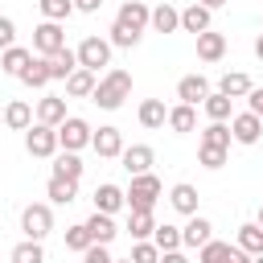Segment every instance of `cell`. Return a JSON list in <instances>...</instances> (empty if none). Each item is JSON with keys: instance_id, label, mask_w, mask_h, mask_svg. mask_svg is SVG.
I'll use <instances>...</instances> for the list:
<instances>
[{"instance_id": "obj_1", "label": "cell", "mask_w": 263, "mask_h": 263, "mask_svg": "<svg viewBox=\"0 0 263 263\" xmlns=\"http://www.w3.org/2000/svg\"><path fill=\"white\" fill-rule=\"evenodd\" d=\"M132 95V74L127 70H119V66H111L99 82H95V95H90V103H99L103 111H115V107H123V99Z\"/></svg>"}, {"instance_id": "obj_2", "label": "cell", "mask_w": 263, "mask_h": 263, "mask_svg": "<svg viewBox=\"0 0 263 263\" xmlns=\"http://www.w3.org/2000/svg\"><path fill=\"white\" fill-rule=\"evenodd\" d=\"M160 193H164V185H160V177H152V173H144V177H132V185L123 189V201H127V210H140V214H152V210H156V201H160Z\"/></svg>"}, {"instance_id": "obj_3", "label": "cell", "mask_w": 263, "mask_h": 263, "mask_svg": "<svg viewBox=\"0 0 263 263\" xmlns=\"http://www.w3.org/2000/svg\"><path fill=\"white\" fill-rule=\"evenodd\" d=\"M90 123L82 119V115H66L62 123H58V148L62 152H82L86 144H90Z\"/></svg>"}, {"instance_id": "obj_4", "label": "cell", "mask_w": 263, "mask_h": 263, "mask_svg": "<svg viewBox=\"0 0 263 263\" xmlns=\"http://www.w3.org/2000/svg\"><path fill=\"white\" fill-rule=\"evenodd\" d=\"M74 58H78L82 70L99 74L103 66H111V41H107V37H82V45L74 49Z\"/></svg>"}, {"instance_id": "obj_5", "label": "cell", "mask_w": 263, "mask_h": 263, "mask_svg": "<svg viewBox=\"0 0 263 263\" xmlns=\"http://www.w3.org/2000/svg\"><path fill=\"white\" fill-rule=\"evenodd\" d=\"M21 230H25V238L41 242V238L53 230V210H49L45 201H33V205H25V210H21Z\"/></svg>"}, {"instance_id": "obj_6", "label": "cell", "mask_w": 263, "mask_h": 263, "mask_svg": "<svg viewBox=\"0 0 263 263\" xmlns=\"http://www.w3.org/2000/svg\"><path fill=\"white\" fill-rule=\"evenodd\" d=\"M25 152L29 156H58V127H45V123H29L25 132Z\"/></svg>"}, {"instance_id": "obj_7", "label": "cell", "mask_w": 263, "mask_h": 263, "mask_svg": "<svg viewBox=\"0 0 263 263\" xmlns=\"http://www.w3.org/2000/svg\"><path fill=\"white\" fill-rule=\"evenodd\" d=\"M62 45H66V29H62L58 21H41V25L33 29V49H37V58L58 53Z\"/></svg>"}, {"instance_id": "obj_8", "label": "cell", "mask_w": 263, "mask_h": 263, "mask_svg": "<svg viewBox=\"0 0 263 263\" xmlns=\"http://www.w3.org/2000/svg\"><path fill=\"white\" fill-rule=\"evenodd\" d=\"M148 16H152V8H148L144 0H127V4L115 12V25H119V29H127V33H136V37H144Z\"/></svg>"}, {"instance_id": "obj_9", "label": "cell", "mask_w": 263, "mask_h": 263, "mask_svg": "<svg viewBox=\"0 0 263 263\" xmlns=\"http://www.w3.org/2000/svg\"><path fill=\"white\" fill-rule=\"evenodd\" d=\"M230 140L234 144H259L263 140V119L259 115H251V111H242V115H230Z\"/></svg>"}, {"instance_id": "obj_10", "label": "cell", "mask_w": 263, "mask_h": 263, "mask_svg": "<svg viewBox=\"0 0 263 263\" xmlns=\"http://www.w3.org/2000/svg\"><path fill=\"white\" fill-rule=\"evenodd\" d=\"M90 148H95L99 160H119V152H123V132L107 123V127H99V132L90 136Z\"/></svg>"}, {"instance_id": "obj_11", "label": "cell", "mask_w": 263, "mask_h": 263, "mask_svg": "<svg viewBox=\"0 0 263 263\" xmlns=\"http://www.w3.org/2000/svg\"><path fill=\"white\" fill-rule=\"evenodd\" d=\"M152 160H156V152H152L148 144H132V148L119 152V164L127 168V177H144V173H152Z\"/></svg>"}, {"instance_id": "obj_12", "label": "cell", "mask_w": 263, "mask_h": 263, "mask_svg": "<svg viewBox=\"0 0 263 263\" xmlns=\"http://www.w3.org/2000/svg\"><path fill=\"white\" fill-rule=\"evenodd\" d=\"M210 238H214V222H210V218H201V214H193V218L181 226V247H193V251H201Z\"/></svg>"}, {"instance_id": "obj_13", "label": "cell", "mask_w": 263, "mask_h": 263, "mask_svg": "<svg viewBox=\"0 0 263 263\" xmlns=\"http://www.w3.org/2000/svg\"><path fill=\"white\" fill-rule=\"evenodd\" d=\"M82 226L90 230V242H99V247H111V242H115V234H119L115 218H111V214H99V210H95V214H90Z\"/></svg>"}, {"instance_id": "obj_14", "label": "cell", "mask_w": 263, "mask_h": 263, "mask_svg": "<svg viewBox=\"0 0 263 263\" xmlns=\"http://www.w3.org/2000/svg\"><path fill=\"white\" fill-rule=\"evenodd\" d=\"M37 123H45V127H58L62 119H66V95H45V99H37Z\"/></svg>"}, {"instance_id": "obj_15", "label": "cell", "mask_w": 263, "mask_h": 263, "mask_svg": "<svg viewBox=\"0 0 263 263\" xmlns=\"http://www.w3.org/2000/svg\"><path fill=\"white\" fill-rule=\"evenodd\" d=\"M45 66H49V82H53V78H58V82H66V78L78 70V58H74V49H70V45H62L58 53H49V58H45Z\"/></svg>"}, {"instance_id": "obj_16", "label": "cell", "mask_w": 263, "mask_h": 263, "mask_svg": "<svg viewBox=\"0 0 263 263\" xmlns=\"http://www.w3.org/2000/svg\"><path fill=\"white\" fill-rule=\"evenodd\" d=\"M205 95H210V82H205V74H185V78L177 82V99H181V103H189V107H197Z\"/></svg>"}, {"instance_id": "obj_17", "label": "cell", "mask_w": 263, "mask_h": 263, "mask_svg": "<svg viewBox=\"0 0 263 263\" xmlns=\"http://www.w3.org/2000/svg\"><path fill=\"white\" fill-rule=\"evenodd\" d=\"M210 21H214V12H210V8H201L197 0H193L189 8H181V33H193V37H197V33H205V29H210Z\"/></svg>"}, {"instance_id": "obj_18", "label": "cell", "mask_w": 263, "mask_h": 263, "mask_svg": "<svg viewBox=\"0 0 263 263\" xmlns=\"http://www.w3.org/2000/svg\"><path fill=\"white\" fill-rule=\"evenodd\" d=\"M218 90H222L226 99H247V95L255 90V82H251L242 70H226V74L218 78Z\"/></svg>"}, {"instance_id": "obj_19", "label": "cell", "mask_w": 263, "mask_h": 263, "mask_svg": "<svg viewBox=\"0 0 263 263\" xmlns=\"http://www.w3.org/2000/svg\"><path fill=\"white\" fill-rule=\"evenodd\" d=\"M168 201H173V210H177V214H185V218H193V214H197V189H193L189 181H177V185L168 189Z\"/></svg>"}, {"instance_id": "obj_20", "label": "cell", "mask_w": 263, "mask_h": 263, "mask_svg": "<svg viewBox=\"0 0 263 263\" xmlns=\"http://www.w3.org/2000/svg\"><path fill=\"white\" fill-rule=\"evenodd\" d=\"M29 123H33V107H29L25 99H12V103L4 107V127H8V132H29Z\"/></svg>"}, {"instance_id": "obj_21", "label": "cell", "mask_w": 263, "mask_h": 263, "mask_svg": "<svg viewBox=\"0 0 263 263\" xmlns=\"http://www.w3.org/2000/svg\"><path fill=\"white\" fill-rule=\"evenodd\" d=\"M127 201H123V189L119 185H111V181H103L99 189H95V210L99 214H115V210H123Z\"/></svg>"}, {"instance_id": "obj_22", "label": "cell", "mask_w": 263, "mask_h": 263, "mask_svg": "<svg viewBox=\"0 0 263 263\" xmlns=\"http://www.w3.org/2000/svg\"><path fill=\"white\" fill-rule=\"evenodd\" d=\"M148 25H152L156 33H177V29H181V8H173V4H156L152 16H148Z\"/></svg>"}, {"instance_id": "obj_23", "label": "cell", "mask_w": 263, "mask_h": 263, "mask_svg": "<svg viewBox=\"0 0 263 263\" xmlns=\"http://www.w3.org/2000/svg\"><path fill=\"white\" fill-rule=\"evenodd\" d=\"M222 53H226V37H222V33H214V29L197 33V58H201V62H218Z\"/></svg>"}, {"instance_id": "obj_24", "label": "cell", "mask_w": 263, "mask_h": 263, "mask_svg": "<svg viewBox=\"0 0 263 263\" xmlns=\"http://www.w3.org/2000/svg\"><path fill=\"white\" fill-rule=\"evenodd\" d=\"M33 62V49H25V45H8L4 53H0V70L4 74H12V78H21V70Z\"/></svg>"}, {"instance_id": "obj_25", "label": "cell", "mask_w": 263, "mask_h": 263, "mask_svg": "<svg viewBox=\"0 0 263 263\" xmlns=\"http://www.w3.org/2000/svg\"><path fill=\"white\" fill-rule=\"evenodd\" d=\"M95 82H99V74H90V70L78 66V70L66 78V95H70V99H90V95H95Z\"/></svg>"}, {"instance_id": "obj_26", "label": "cell", "mask_w": 263, "mask_h": 263, "mask_svg": "<svg viewBox=\"0 0 263 263\" xmlns=\"http://www.w3.org/2000/svg\"><path fill=\"white\" fill-rule=\"evenodd\" d=\"M201 107H205V115H210V123H226V119L234 115V111H230V107H234V99H226L222 90H210V95L201 99Z\"/></svg>"}, {"instance_id": "obj_27", "label": "cell", "mask_w": 263, "mask_h": 263, "mask_svg": "<svg viewBox=\"0 0 263 263\" xmlns=\"http://www.w3.org/2000/svg\"><path fill=\"white\" fill-rule=\"evenodd\" d=\"M136 115H140V123H144L148 132H156V127H164V123H168V111H164V99H144Z\"/></svg>"}, {"instance_id": "obj_28", "label": "cell", "mask_w": 263, "mask_h": 263, "mask_svg": "<svg viewBox=\"0 0 263 263\" xmlns=\"http://www.w3.org/2000/svg\"><path fill=\"white\" fill-rule=\"evenodd\" d=\"M168 127H173L177 136H189V132L197 127V107H189V103L168 107Z\"/></svg>"}, {"instance_id": "obj_29", "label": "cell", "mask_w": 263, "mask_h": 263, "mask_svg": "<svg viewBox=\"0 0 263 263\" xmlns=\"http://www.w3.org/2000/svg\"><path fill=\"white\" fill-rule=\"evenodd\" d=\"M45 197H49L53 205H70V201L78 197V181H66V177H49V185H45Z\"/></svg>"}, {"instance_id": "obj_30", "label": "cell", "mask_w": 263, "mask_h": 263, "mask_svg": "<svg viewBox=\"0 0 263 263\" xmlns=\"http://www.w3.org/2000/svg\"><path fill=\"white\" fill-rule=\"evenodd\" d=\"M82 160H78V152H62L58 148V156H53V177H66V181H78L82 177Z\"/></svg>"}, {"instance_id": "obj_31", "label": "cell", "mask_w": 263, "mask_h": 263, "mask_svg": "<svg viewBox=\"0 0 263 263\" xmlns=\"http://www.w3.org/2000/svg\"><path fill=\"white\" fill-rule=\"evenodd\" d=\"M21 82H25L29 90H41V86H49V66H45V58H33V62L21 70Z\"/></svg>"}, {"instance_id": "obj_32", "label": "cell", "mask_w": 263, "mask_h": 263, "mask_svg": "<svg viewBox=\"0 0 263 263\" xmlns=\"http://www.w3.org/2000/svg\"><path fill=\"white\" fill-rule=\"evenodd\" d=\"M152 230H156V218H152V214H140V210L127 214V234H132L136 242H148Z\"/></svg>"}, {"instance_id": "obj_33", "label": "cell", "mask_w": 263, "mask_h": 263, "mask_svg": "<svg viewBox=\"0 0 263 263\" xmlns=\"http://www.w3.org/2000/svg\"><path fill=\"white\" fill-rule=\"evenodd\" d=\"M238 251H247L251 259L255 255H263V230L255 226V222H247V226H238V242H234Z\"/></svg>"}, {"instance_id": "obj_34", "label": "cell", "mask_w": 263, "mask_h": 263, "mask_svg": "<svg viewBox=\"0 0 263 263\" xmlns=\"http://www.w3.org/2000/svg\"><path fill=\"white\" fill-rule=\"evenodd\" d=\"M201 148H222V152H230V127H226V123H205V127H201Z\"/></svg>"}, {"instance_id": "obj_35", "label": "cell", "mask_w": 263, "mask_h": 263, "mask_svg": "<svg viewBox=\"0 0 263 263\" xmlns=\"http://www.w3.org/2000/svg\"><path fill=\"white\" fill-rule=\"evenodd\" d=\"M152 247L156 251H181V226H168V222L156 226L152 230Z\"/></svg>"}, {"instance_id": "obj_36", "label": "cell", "mask_w": 263, "mask_h": 263, "mask_svg": "<svg viewBox=\"0 0 263 263\" xmlns=\"http://www.w3.org/2000/svg\"><path fill=\"white\" fill-rule=\"evenodd\" d=\"M12 263H45V247L33 242V238H25V242L12 247Z\"/></svg>"}, {"instance_id": "obj_37", "label": "cell", "mask_w": 263, "mask_h": 263, "mask_svg": "<svg viewBox=\"0 0 263 263\" xmlns=\"http://www.w3.org/2000/svg\"><path fill=\"white\" fill-rule=\"evenodd\" d=\"M37 8H41V16H45V21H58V25L74 12V4H70V0H37Z\"/></svg>"}, {"instance_id": "obj_38", "label": "cell", "mask_w": 263, "mask_h": 263, "mask_svg": "<svg viewBox=\"0 0 263 263\" xmlns=\"http://www.w3.org/2000/svg\"><path fill=\"white\" fill-rule=\"evenodd\" d=\"M226 251H230V242H218V238H210V242L197 251V263H226Z\"/></svg>"}, {"instance_id": "obj_39", "label": "cell", "mask_w": 263, "mask_h": 263, "mask_svg": "<svg viewBox=\"0 0 263 263\" xmlns=\"http://www.w3.org/2000/svg\"><path fill=\"white\" fill-rule=\"evenodd\" d=\"M86 247H90V230H86L82 222H78V226H70V230H66V251H78V255H82Z\"/></svg>"}, {"instance_id": "obj_40", "label": "cell", "mask_w": 263, "mask_h": 263, "mask_svg": "<svg viewBox=\"0 0 263 263\" xmlns=\"http://www.w3.org/2000/svg\"><path fill=\"white\" fill-rule=\"evenodd\" d=\"M107 41H111V49H115V45H119V49L140 45V37H136V33H127V29H119V25H111V37H107Z\"/></svg>"}, {"instance_id": "obj_41", "label": "cell", "mask_w": 263, "mask_h": 263, "mask_svg": "<svg viewBox=\"0 0 263 263\" xmlns=\"http://www.w3.org/2000/svg\"><path fill=\"white\" fill-rule=\"evenodd\" d=\"M197 160H201L205 168H222V164H226V152H222V148H201V144H197Z\"/></svg>"}, {"instance_id": "obj_42", "label": "cell", "mask_w": 263, "mask_h": 263, "mask_svg": "<svg viewBox=\"0 0 263 263\" xmlns=\"http://www.w3.org/2000/svg\"><path fill=\"white\" fill-rule=\"evenodd\" d=\"M127 259H132V263H156V259H160V251H156L152 242H136Z\"/></svg>"}, {"instance_id": "obj_43", "label": "cell", "mask_w": 263, "mask_h": 263, "mask_svg": "<svg viewBox=\"0 0 263 263\" xmlns=\"http://www.w3.org/2000/svg\"><path fill=\"white\" fill-rule=\"evenodd\" d=\"M82 263H115V259H111V251H107V247H99V242H90V247L82 251Z\"/></svg>"}, {"instance_id": "obj_44", "label": "cell", "mask_w": 263, "mask_h": 263, "mask_svg": "<svg viewBox=\"0 0 263 263\" xmlns=\"http://www.w3.org/2000/svg\"><path fill=\"white\" fill-rule=\"evenodd\" d=\"M8 45H16V25H12V16H0V53Z\"/></svg>"}, {"instance_id": "obj_45", "label": "cell", "mask_w": 263, "mask_h": 263, "mask_svg": "<svg viewBox=\"0 0 263 263\" xmlns=\"http://www.w3.org/2000/svg\"><path fill=\"white\" fill-rule=\"evenodd\" d=\"M247 103H251V107H247V111H251V115H259V119H263V90H259V86H255V90H251V95H247Z\"/></svg>"}, {"instance_id": "obj_46", "label": "cell", "mask_w": 263, "mask_h": 263, "mask_svg": "<svg viewBox=\"0 0 263 263\" xmlns=\"http://www.w3.org/2000/svg\"><path fill=\"white\" fill-rule=\"evenodd\" d=\"M74 4V12H99L103 8V0H70Z\"/></svg>"}, {"instance_id": "obj_47", "label": "cell", "mask_w": 263, "mask_h": 263, "mask_svg": "<svg viewBox=\"0 0 263 263\" xmlns=\"http://www.w3.org/2000/svg\"><path fill=\"white\" fill-rule=\"evenodd\" d=\"M156 263H189V259H185V251H160Z\"/></svg>"}, {"instance_id": "obj_48", "label": "cell", "mask_w": 263, "mask_h": 263, "mask_svg": "<svg viewBox=\"0 0 263 263\" xmlns=\"http://www.w3.org/2000/svg\"><path fill=\"white\" fill-rule=\"evenodd\" d=\"M226 263H251V255L238 251V247H230V251H226Z\"/></svg>"}, {"instance_id": "obj_49", "label": "cell", "mask_w": 263, "mask_h": 263, "mask_svg": "<svg viewBox=\"0 0 263 263\" xmlns=\"http://www.w3.org/2000/svg\"><path fill=\"white\" fill-rule=\"evenodd\" d=\"M197 4H201V8H210V12H214V8H222V4H226V0H197Z\"/></svg>"}, {"instance_id": "obj_50", "label": "cell", "mask_w": 263, "mask_h": 263, "mask_svg": "<svg viewBox=\"0 0 263 263\" xmlns=\"http://www.w3.org/2000/svg\"><path fill=\"white\" fill-rule=\"evenodd\" d=\"M255 58H259V62H263V33H259V37H255Z\"/></svg>"}, {"instance_id": "obj_51", "label": "cell", "mask_w": 263, "mask_h": 263, "mask_svg": "<svg viewBox=\"0 0 263 263\" xmlns=\"http://www.w3.org/2000/svg\"><path fill=\"white\" fill-rule=\"evenodd\" d=\"M255 226H259V230H263V205H259V218H255Z\"/></svg>"}, {"instance_id": "obj_52", "label": "cell", "mask_w": 263, "mask_h": 263, "mask_svg": "<svg viewBox=\"0 0 263 263\" xmlns=\"http://www.w3.org/2000/svg\"><path fill=\"white\" fill-rule=\"evenodd\" d=\"M251 263H263V255H255V259H251Z\"/></svg>"}, {"instance_id": "obj_53", "label": "cell", "mask_w": 263, "mask_h": 263, "mask_svg": "<svg viewBox=\"0 0 263 263\" xmlns=\"http://www.w3.org/2000/svg\"><path fill=\"white\" fill-rule=\"evenodd\" d=\"M115 263H132V259H115Z\"/></svg>"}, {"instance_id": "obj_54", "label": "cell", "mask_w": 263, "mask_h": 263, "mask_svg": "<svg viewBox=\"0 0 263 263\" xmlns=\"http://www.w3.org/2000/svg\"><path fill=\"white\" fill-rule=\"evenodd\" d=\"M0 136H4V132H0Z\"/></svg>"}]
</instances>
